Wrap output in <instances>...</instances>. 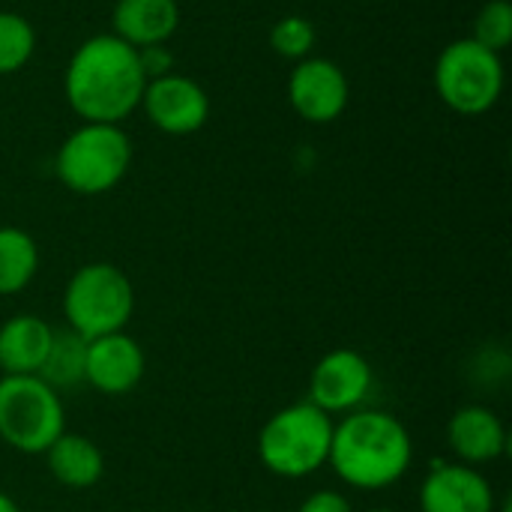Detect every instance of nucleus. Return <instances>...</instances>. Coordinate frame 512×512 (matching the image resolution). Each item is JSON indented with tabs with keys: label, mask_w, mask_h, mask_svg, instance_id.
Instances as JSON below:
<instances>
[{
	"label": "nucleus",
	"mask_w": 512,
	"mask_h": 512,
	"mask_svg": "<svg viewBox=\"0 0 512 512\" xmlns=\"http://www.w3.org/2000/svg\"><path fill=\"white\" fill-rule=\"evenodd\" d=\"M369 512H396V510H387V507H378V510H369Z\"/></svg>",
	"instance_id": "nucleus-25"
},
{
	"label": "nucleus",
	"mask_w": 512,
	"mask_h": 512,
	"mask_svg": "<svg viewBox=\"0 0 512 512\" xmlns=\"http://www.w3.org/2000/svg\"><path fill=\"white\" fill-rule=\"evenodd\" d=\"M447 444L456 462L480 468L498 462L510 450L504 420L486 405H465L447 423Z\"/></svg>",
	"instance_id": "nucleus-13"
},
{
	"label": "nucleus",
	"mask_w": 512,
	"mask_h": 512,
	"mask_svg": "<svg viewBox=\"0 0 512 512\" xmlns=\"http://www.w3.org/2000/svg\"><path fill=\"white\" fill-rule=\"evenodd\" d=\"M327 465L357 492H384L405 480L414 465L408 426L381 408H360L333 426Z\"/></svg>",
	"instance_id": "nucleus-2"
},
{
	"label": "nucleus",
	"mask_w": 512,
	"mask_h": 512,
	"mask_svg": "<svg viewBox=\"0 0 512 512\" xmlns=\"http://www.w3.org/2000/svg\"><path fill=\"white\" fill-rule=\"evenodd\" d=\"M36 51V30L33 24L9 9H0V75L21 72Z\"/></svg>",
	"instance_id": "nucleus-19"
},
{
	"label": "nucleus",
	"mask_w": 512,
	"mask_h": 512,
	"mask_svg": "<svg viewBox=\"0 0 512 512\" xmlns=\"http://www.w3.org/2000/svg\"><path fill=\"white\" fill-rule=\"evenodd\" d=\"M432 84L450 111L462 117H480L489 114L504 93V60L471 36L453 39L435 60Z\"/></svg>",
	"instance_id": "nucleus-7"
},
{
	"label": "nucleus",
	"mask_w": 512,
	"mask_h": 512,
	"mask_svg": "<svg viewBox=\"0 0 512 512\" xmlns=\"http://www.w3.org/2000/svg\"><path fill=\"white\" fill-rule=\"evenodd\" d=\"M84 357H87V342L81 336H75L72 330H54L39 378L57 393L72 390L84 384Z\"/></svg>",
	"instance_id": "nucleus-18"
},
{
	"label": "nucleus",
	"mask_w": 512,
	"mask_h": 512,
	"mask_svg": "<svg viewBox=\"0 0 512 512\" xmlns=\"http://www.w3.org/2000/svg\"><path fill=\"white\" fill-rule=\"evenodd\" d=\"M147 369L144 348L126 330L108 333L87 342L84 357V384L102 396H126L132 393Z\"/></svg>",
	"instance_id": "nucleus-12"
},
{
	"label": "nucleus",
	"mask_w": 512,
	"mask_h": 512,
	"mask_svg": "<svg viewBox=\"0 0 512 512\" xmlns=\"http://www.w3.org/2000/svg\"><path fill=\"white\" fill-rule=\"evenodd\" d=\"M132 312L135 288L129 276L108 261H90L78 267L63 288L66 330H72L84 342L126 330Z\"/></svg>",
	"instance_id": "nucleus-5"
},
{
	"label": "nucleus",
	"mask_w": 512,
	"mask_h": 512,
	"mask_svg": "<svg viewBox=\"0 0 512 512\" xmlns=\"http://www.w3.org/2000/svg\"><path fill=\"white\" fill-rule=\"evenodd\" d=\"M351 84L345 69L330 57H306L297 60L288 75V102L297 117L315 126H327L339 120L348 108Z\"/></svg>",
	"instance_id": "nucleus-9"
},
{
	"label": "nucleus",
	"mask_w": 512,
	"mask_h": 512,
	"mask_svg": "<svg viewBox=\"0 0 512 512\" xmlns=\"http://www.w3.org/2000/svg\"><path fill=\"white\" fill-rule=\"evenodd\" d=\"M42 456H45L48 474L63 489L84 492V489H93L105 477V453L87 435L63 432Z\"/></svg>",
	"instance_id": "nucleus-16"
},
{
	"label": "nucleus",
	"mask_w": 512,
	"mask_h": 512,
	"mask_svg": "<svg viewBox=\"0 0 512 512\" xmlns=\"http://www.w3.org/2000/svg\"><path fill=\"white\" fill-rule=\"evenodd\" d=\"M0 512H21V507L6 492H0Z\"/></svg>",
	"instance_id": "nucleus-24"
},
{
	"label": "nucleus",
	"mask_w": 512,
	"mask_h": 512,
	"mask_svg": "<svg viewBox=\"0 0 512 512\" xmlns=\"http://www.w3.org/2000/svg\"><path fill=\"white\" fill-rule=\"evenodd\" d=\"M372 387H375V372L369 357H363L354 348H336L315 363L309 375L306 402H312L330 417H345L351 411L366 408Z\"/></svg>",
	"instance_id": "nucleus-8"
},
{
	"label": "nucleus",
	"mask_w": 512,
	"mask_h": 512,
	"mask_svg": "<svg viewBox=\"0 0 512 512\" xmlns=\"http://www.w3.org/2000/svg\"><path fill=\"white\" fill-rule=\"evenodd\" d=\"M114 36L132 48L168 45L180 27L177 0H117L111 12Z\"/></svg>",
	"instance_id": "nucleus-14"
},
{
	"label": "nucleus",
	"mask_w": 512,
	"mask_h": 512,
	"mask_svg": "<svg viewBox=\"0 0 512 512\" xmlns=\"http://www.w3.org/2000/svg\"><path fill=\"white\" fill-rule=\"evenodd\" d=\"M147 75L138 60V48L114 33H96L84 39L63 72V93L81 123H117L138 111Z\"/></svg>",
	"instance_id": "nucleus-1"
},
{
	"label": "nucleus",
	"mask_w": 512,
	"mask_h": 512,
	"mask_svg": "<svg viewBox=\"0 0 512 512\" xmlns=\"http://www.w3.org/2000/svg\"><path fill=\"white\" fill-rule=\"evenodd\" d=\"M138 60H141V69H144L147 81L174 72V51H171L168 45H147V48H138Z\"/></svg>",
	"instance_id": "nucleus-22"
},
{
	"label": "nucleus",
	"mask_w": 512,
	"mask_h": 512,
	"mask_svg": "<svg viewBox=\"0 0 512 512\" xmlns=\"http://www.w3.org/2000/svg\"><path fill=\"white\" fill-rule=\"evenodd\" d=\"M138 108L144 111L153 129L165 135H192L210 117V96L195 78L168 72L162 78L147 81Z\"/></svg>",
	"instance_id": "nucleus-10"
},
{
	"label": "nucleus",
	"mask_w": 512,
	"mask_h": 512,
	"mask_svg": "<svg viewBox=\"0 0 512 512\" xmlns=\"http://www.w3.org/2000/svg\"><path fill=\"white\" fill-rule=\"evenodd\" d=\"M333 417L312 402H297L276 411L258 435L261 465L282 480H306L330 459Z\"/></svg>",
	"instance_id": "nucleus-3"
},
{
	"label": "nucleus",
	"mask_w": 512,
	"mask_h": 512,
	"mask_svg": "<svg viewBox=\"0 0 512 512\" xmlns=\"http://www.w3.org/2000/svg\"><path fill=\"white\" fill-rule=\"evenodd\" d=\"M54 327L30 312L12 315L0 324V372L3 375H39Z\"/></svg>",
	"instance_id": "nucleus-15"
},
{
	"label": "nucleus",
	"mask_w": 512,
	"mask_h": 512,
	"mask_svg": "<svg viewBox=\"0 0 512 512\" xmlns=\"http://www.w3.org/2000/svg\"><path fill=\"white\" fill-rule=\"evenodd\" d=\"M315 24L303 15H285L273 24L270 30V45L279 57L285 60H306L312 57V48H315Z\"/></svg>",
	"instance_id": "nucleus-21"
},
{
	"label": "nucleus",
	"mask_w": 512,
	"mask_h": 512,
	"mask_svg": "<svg viewBox=\"0 0 512 512\" xmlns=\"http://www.w3.org/2000/svg\"><path fill=\"white\" fill-rule=\"evenodd\" d=\"M474 42H480L483 48L504 54L512 42V3L510 0H489L480 6L477 18H474Z\"/></svg>",
	"instance_id": "nucleus-20"
},
{
	"label": "nucleus",
	"mask_w": 512,
	"mask_h": 512,
	"mask_svg": "<svg viewBox=\"0 0 512 512\" xmlns=\"http://www.w3.org/2000/svg\"><path fill=\"white\" fill-rule=\"evenodd\" d=\"M297 512H354V507H351V501L342 492H336V489H318V492H312L300 504Z\"/></svg>",
	"instance_id": "nucleus-23"
},
{
	"label": "nucleus",
	"mask_w": 512,
	"mask_h": 512,
	"mask_svg": "<svg viewBox=\"0 0 512 512\" xmlns=\"http://www.w3.org/2000/svg\"><path fill=\"white\" fill-rule=\"evenodd\" d=\"M66 432L63 399L39 375H0V441L24 456H42Z\"/></svg>",
	"instance_id": "nucleus-6"
},
{
	"label": "nucleus",
	"mask_w": 512,
	"mask_h": 512,
	"mask_svg": "<svg viewBox=\"0 0 512 512\" xmlns=\"http://www.w3.org/2000/svg\"><path fill=\"white\" fill-rule=\"evenodd\" d=\"M132 165V141L117 123H78L54 156L57 180L81 198H96L123 183Z\"/></svg>",
	"instance_id": "nucleus-4"
},
{
	"label": "nucleus",
	"mask_w": 512,
	"mask_h": 512,
	"mask_svg": "<svg viewBox=\"0 0 512 512\" xmlns=\"http://www.w3.org/2000/svg\"><path fill=\"white\" fill-rule=\"evenodd\" d=\"M39 273L36 240L15 225H0V297L21 294Z\"/></svg>",
	"instance_id": "nucleus-17"
},
{
	"label": "nucleus",
	"mask_w": 512,
	"mask_h": 512,
	"mask_svg": "<svg viewBox=\"0 0 512 512\" xmlns=\"http://www.w3.org/2000/svg\"><path fill=\"white\" fill-rule=\"evenodd\" d=\"M420 512H498V498L480 468L432 462L420 483Z\"/></svg>",
	"instance_id": "nucleus-11"
}]
</instances>
